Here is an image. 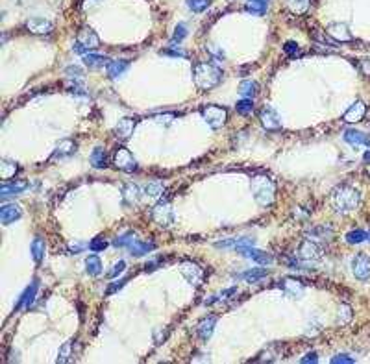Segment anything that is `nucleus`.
Here are the masks:
<instances>
[{
	"label": "nucleus",
	"instance_id": "f257e3e1",
	"mask_svg": "<svg viewBox=\"0 0 370 364\" xmlns=\"http://www.w3.org/2000/svg\"><path fill=\"white\" fill-rule=\"evenodd\" d=\"M361 204V195L356 187H350V185H341L333 189L331 192V205L335 209L337 213H350V211H356Z\"/></svg>",
	"mask_w": 370,
	"mask_h": 364
},
{
	"label": "nucleus",
	"instance_id": "f03ea898",
	"mask_svg": "<svg viewBox=\"0 0 370 364\" xmlns=\"http://www.w3.org/2000/svg\"><path fill=\"white\" fill-rule=\"evenodd\" d=\"M193 78L196 87L202 91H210L222 82V70L211 63H196L193 68Z\"/></svg>",
	"mask_w": 370,
	"mask_h": 364
},
{
	"label": "nucleus",
	"instance_id": "7ed1b4c3",
	"mask_svg": "<svg viewBox=\"0 0 370 364\" xmlns=\"http://www.w3.org/2000/svg\"><path fill=\"white\" fill-rule=\"evenodd\" d=\"M252 195L261 207H268L276 198V183L268 176H253L252 178Z\"/></svg>",
	"mask_w": 370,
	"mask_h": 364
},
{
	"label": "nucleus",
	"instance_id": "20e7f679",
	"mask_svg": "<svg viewBox=\"0 0 370 364\" xmlns=\"http://www.w3.org/2000/svg\"><path fill=\"white\" fill-rule=\"evenodd\" d=\"M200 115L207 122V126L213 128V130H220L228 122V109L222 106H215V104L200 107Z\"/></svg>",
	"mask_w": 370,
	"mask_h": 364
},
{
	"label": "nucleus",
	"instance_id": "39448f33",
	"mask_svg": "<svg viewBox=\"0 0 370 364\" xmlns=\"http://www.w3.org/2000/svg\"><path fill=\"white\" fill-rule=\"evenodd\" d=\"M100 48V39L95 30L91 28H82L78 32V37H76V43H74L73 50L76 54H89V50H97Z\"/></svg>",
	"mask_w": 370,
	"mask_h": 364
},
{
	"label": "nucleus",
	"instance_id": "423d86ee",
	"mask_svg": "<svg viewBox=\"0 0 370 364\" xmlns=\"http://www.w3.org/2000/svg\"><path fill=\"white\" fill-rule=\"evenodd\" d=\"M152 220L161 226V228H171L174 224V211H172V205L167 202V200H161L154 205L152 209Z\"/></svg>",
	"mask_w": 370,
	"mask_h": 364
},
{
	"label": "nucleus",
	"instance_id": "0eeeda50",
	"mask_svg": "<svg viewBox=\"0 0 370 364\" xmlns=\"http://www.w3.org/2000/svg\"><path fill=\"white\" fill-rule=\"evenodd\" d=\"M113 165H115V168L122 170V172H133V170H137L135 157L124 146H119L117 150H115V154H113Z\"/></svg>",
	"mask_w": 370,
	"mask_h": 364
},
{
	"label": "nucleus",
	"instance_id": "6e6552de",
	"mask_svg": "<svg viewBox=\"0 0 370 364\" xmlns=\"http://www.w3.org/2000/svg\"><path fill=\"white\" fill-rule=\"evenodd\" d=\"M180 272H181V276H183L185 279L191 283V285H195V286H200L202 283H204V279H205L204 268L200 266V264H196V262H193V261L181 262V264H180Z\"/></svg>",
	"mask_w": 370,
	"mask_h": 364
},
{
	"label": "nucleus",
	"instance_id": "1a4fd4ad",
	"mask_svg": "<svg viewBox=\"0 0 370 364\" xmlns=\"http://www.w3.org/2000/svg\"><path fill=\"white\" fill-rule=\"evenodd\" d=\"M259 120H261V126L268 131L282 130V117H280V113L274 107H263L261 113H259Z\"/></svg>",
	"mask_w": 370,
	"mask_h": 364
},
{
	"label": "nucleus",
	"instance_id": "9d476101",
	"mask_svg": "<svg viewBox=\"0 0 370 364\" xmlns=\"http://www.w3.org/2000/svg\"><path fill=\"white\" fill-rule=\"evenodd\" d=\"M352 272L359 281H368L370 279V257L366 253H357L352 261Z\"/></svg>",
	"mask_w": 370,
	"mask_h": 364
},
{
	"label": "nucleus",
	"instance_id": "9b49d317",
	"mask_svg": "<svg viewBox=\"0 0 370 364\" xmlns=\"http://www.w3.org/2000/svg\"><path fill=\"white\" fill-rule=\"evenodd\" d=\"M326 34L330 35L335 43H348V41H354V35H352L348 25H344V22H331V25H328Z\"/></svg>",
	"mask_w": 370,
	"mask_h": 364
},
{
	"label": "nucleus",
	"instance_id": "f8f14e48",
	"mask_svg": "<svg viewBox=\"0 0 370 364\" xmlns=\"http://www.w3.org/2000/svg\"><path fill=\"white\" fill-rule=\"evenodd\" d=\"M322 257V250L320 246H317L311 240H304L298 248V259H302L304 262H315Z\"/></svg>",
	"mask_w": 370,
	"mask_h": 364
},
{
	"label": "nucleus",
	"instance_id": "ddd939ff",
	"mask_svg": "<svg viewBox=\"0 0 370 364\" xmlns=\"http://www.w3.org/2000/svg\"><path fill=\"white\" fill-rule=\"evenodd\" d=\"M137 122L139 120H137L135 117L121 118V120L115 124V135H117V139H121V141H128V139L133 135V130H135Z\"/></svg>",
	"mask_w": 370,
	"mask_h": 364
},
{
	"label": "nucleus",
	"instance_id": "4468645a",
	"mask_svg": "<svg viewBox=\"0 0 370 364\" xmlns=\"http://www.w3.org/2000/svg\"><path fill=\"white\" fill-rule=\"evenodd\" d=\"M237 253H241V255H244V257H248V259H252V261L259 262V264H270V262L274 261V257L270 255V253L263 252V250H258V248H253V246L239 248Z\"/></svg>",
	"mask_w": 370,
	"mask_h": 364
},
{
	"label": "nucleus",
	"instance_id": "2eb2a0df",
	"mask_svg": "<svg viewBox=\"0 0 370 364\" xmlns=\"http://www.w3.org/2000/svg\"><path fill=\"white\" fill-rule=\"evenodd\" d=\"M26 30L34 35H47L54 30V25L49 19H41V17H34V19L26 20Z\"/></svg>",
	"mask_w": 370,
	"mask_h": 364
},
{
	"label": "nucleus",
	"instance_id": "dca6fc26",
	"mask_svg": "<svg viewBox=\"0 0 370 364\" xmlns=\"http://www.w3.org/2000/svg\"><path fill=\"white\" fill-rule=\"evenodd\" d=\"M280 286L283 288L285 294H289V296H292V298H302L304 292H306L304 283L294 279V277H283L282 281H280Z\"/></svg>",
	"mask_w": 370,
	"mask_h": 364
},
{
	"label": "nucleus",
	"instance_id": "f3484780",
	"mask_svg": "<svg viewBox=\"0 0 370 364\" xmlns=\"http://www.w3.org/2000/svg\"><path fill=\"white\" fill-rule=\"evenodd\" d=\"M22 216V209L17 204H4L0 207V222L4 226H10L11 222L19 220Z\"/></svg>",
	"mask_w": 370,
	"mask_h": 364
},
{
	"label": "nucleus",
	"instance_id": "a211bd4d",
	"mask_svg": "<svg viewBox=\"0 0 370 364\" xmlns=\"http://www.w3.org/2000/svg\"><path fill=\"white\" fill-rule=\"evenodd\" d=\"M366 113V106L365 102H361V100H357V102L352 104L348 109H346V113L342 115V122H348V124H354V122H359L363 120V117H365Z\"/></svg>",
	"mask_w": 370,
	"mask_h": 364
},
{
	"label": "nucleus",
	"instance_id": "6ab92c4d",
	"mask_svg": "<svg viewBox=\"0 0 370 364\" xmlns=\"http://www.w3.org/2000/svg\"><path fill=\"white\" fill-rule=\"evenodd\" d=\"M215 325H217V316H205L204 320H200V324L196 325V335L200 336V340H210Z\"/></svg>",
	"mask_w": 370,
	"mask_h": 364
},
{
	"label": "nucleus",
	"instance_id": "aec40b11",
	"mask_svg": "<svg viewBox=\"0 0 370 364\" xmlns=\"http://www.w3.org/2000/svg\"><path fill=\"white\" fill-rule=\"evenodd\" d=\"M28 189V183L25 180H17V181H4L2 187H0V196L2 198H8L11 195H20L22 190Z\"/></svg>",
	"mask_w": 370,
	"mask_h": 364
},
{
	"label": "nucleus",
	"instance_id": "412c9836",
	"mask_svg": "<svg viewBox=\"0 0 370 364\" xmlns=\"http://www.w3.org/2000/svg\"><path fill=\"white\" fill-rule=\"evenodd\" d=\"M141 189L135 183H126L122 187V200L126 205H137L141 202Z\"/></svg>",
	"mask_w": 370,
	"mask_h": 364
},
{
	"label": "nucleus",
	"instance_id": "4be33fe9",
	"mask_svg": "<svg viewBox=\"0 0 370 364\" xmlns=\"http://www.w3.org/2000/svg\"><path fill=\"white\" fill-rule=\"evenodd\" d=\"M344 141L352 146H361V144L370 146V137L365 135V133L359 131V130H346L344 131Z\"/></svg>",
	"mask_w": 370,
	"mask_h": 364
},
{
	"label": "nucleus",
	"instance_id": "5701e85b",
	"mask_svg": "<svg viewBox=\"0 0 370 364\" xmlns=\"http://www.w3.org/2000/svg\"><path fill=\"white\" fill-rule=\"evenodd\" d=\"M128 68H130V61L117 59V61H109V63L106 65V72H107L109 78L115 80V78H119V76H122V74L126 72Z\"/></svg>",
	"mask_w": 370,
	"mask_h": 364
},
{
	"label": "nucleus",
	"instance_id": "b1692460",
	"mask_svg": "<svg viewBox=\"0 0 370 364\" xmlns=\"http://www.w3.org/2000/svg\"><path fill=\"white\" fill-rule=\"evenodd\" d=\"M37 281H34L32 285L26 288L25 292H22V296H20V300H19V303H17V307H15V311H19V309H28L32 303H34V300H35V294H37Z\"/></svg>",
	"mask_w": 370,
	"mask_h": 364
},
{
	"label": "nucleus",
	"instance_id": "393cba45",
	"mask_svg": "<svg viewBox=\"0 0 370 364\" xmlns=\"http://www.w3.org/2000/svg\"><path fill=\"white\" fill-rule=\"evenodd\" d=\"M17 170H19V165H17L15 161H10V159L0 161V178L4 181H10Z\"/></svg>",
	"mask_w": 370,
	"mask_h": 364
},
{
	"label": "nucleus",
	"instance_id": "a878e982",
	"mask_svg": "<svg viewBox=\"0 0 370 364\" xmlns=\"http://www.w3.org/2000/svg\"><path fill=\"white\" fill-rule=\"evenodd\" d=\"M74 152H76V142L71 141V139H65V141H61L56 146L52 157H67L71 154H74Z\"/></svg>",
	"mask_w": 370,
	"mask_h": 364
},
{
	"label": "nucleus",
	"instance_id": "bb28decb",
	"mask_svg": "<svg viewBox=\"0 0 370 364\" xmlns=\"http://www.w3.org/2000/svg\"><path fill=\"white\" fill-rule=\"evenodd\" d=\"M91 165L95 166V168H106L107 166V154L102 146H97V148L91 152Z\"/></svg>",
	"mask_w": 370,
	"mask_h": 364
},
{
	"label": "nucleus",
	"instance_id": "cd10ccee",
	"mask_svg": "<svg viewBox=\"0 0 370 364\" xmlns=\"http://www.w3.org/2000/svg\"><path fill=\"white\" fill-rule=\"evenodd\" d=\"M244 8L252 15H265L268 10V0H246Z\"/></svg>",
	"mask_w": 370,
	"mask_h": 364
},
{
	"label": "nucleus",
	"instance_id": "c85d7f7f",
	"mask_svg": "<svg viewBox=\"0 0 370 364\" xmlns=\"http://www.w3.org/2000/svg\"><path fill=\"white\" fill-rule=\"evenodd\" d=\"M130 250V255H135V257H141V255H146L148 252L156 250V244L154 242H141V240H135L132 246L128 248Z\"/></svg>",
	"mask_w": 370,
	"mask_h": 364
},
{
	"label": "nucleus",
	"instance_id": "c756f323",
	"mask_svg": "<svg viewBox=\"0 0 370 364\" xmlns=\"http://www.w3.org/2000/svg\"><path fill=\"white\" fill-rule=\"evenodd\" d=\"M85 272L92 277L100 276V272H102V261H100L98 255H89V257L85 259Z\"/></svg>",
	"mask_w": 370,
	"mask_h": 364
},
{
	"label": "nucleus",
	"instance_id": "7c9ffc66",
	"mask_svg": "<svg viewBox=\"0 0 370 364\" xmlns=\"http://www.w3.org/2000/svg\"><path fill=\"white\" fill-rule=\"evenodd\" d=\"M267 276H268L267 268H252L248 272L241 274V279H244V281H248V283H258L259 279H263V277H267Z\"/></svg>",
	"mask_w": 370,
	"mask_h": 364
},
{
	"label": "nucleus",
	"instance_id": "2f4dec72",
	"mask_svg": "<svg viewBox=\"0 0 370 364\" xmlns=\"http://www.w3.org/2000/svg\"><path fill=\"white\" fill-rule=\"evenodd\" d=\"M109 59L104 58V56H98V54H85L83 56V63L87 65L89 68H100L104 65H107Z\"/></svg>",
	"mask_w": 370,
	"mask_h": 364
},
{
	"label": "nucleus",
	"instance_id": "473e14b6",
	"mask_svg": "<svg viewBox=\"0 0 370 364\" xmlns=\"http://www.w3.org/2000/svg\"><path fill=\"white\" fill-rule=\"evenodd\" d=\"M258 83L252 82V80H244V82H241V85H239V92L243 94L244 98H253L256 94H258Z\"/></svg>",
	"mask_w": 370,
	"mask_h": 364
},
{
	"label": "nucleus",
	"instance_id": "72a5a7b5",
	"mask_svg": "<svg viewBox=\"0 0 370 364\" xmlns=\"http://www.w3.org/2000/svg\"><path fill=\"white\" fill-rule=\"evenodd\" d=\"M44 240L41 237H35L34 242H32V257H34L35 262H41L44 257Z\"/></svg>",
	"mask_w": 370,
	"mask_h": 364
},
{
	"label": "nucleus",
	"instance_id": "f704fd0d",
	"mask_svg": "<svg viewBox=\"0 0 370 364\" xmlns=\"http://www.w3.org/2000/svg\"><path fill=\"white\" fill-rule=\"evenodd\" d=\"M135 233L133 231H126V233H122L121 237H117L115 240H113V246L117 248H130L133 242H135Z\"/></svg>",
	"mask_w": 370,
	"mask_h": 364
},
{
	"label": "nucleus",
	"instance_id": "c9c22d12",
	"mask_svg": "<svg viewBox=\"0 0 370 364\" xmlns=\"http://www.w3.org/2000/svg\"><path fill=\"white\" fill-rule=\"evenodd\" d=\"M145 192L150 196V198H159V196L165 192V187H163V183H161V181H157V180L156 181H150V183L146 185Z\"/></svg>",
	"mask_w": 370,
	"mask_h": 364
},
{
	"label": "nucleus",
	"instance_id": "e433bc0d",
	"mask_svg": "<svg viewBox=\"0 0 370 364\" xmlns=\"http://www.w3.org/2000/svg\"><path fill=\"white\" fill-rule=\"evenodd\" d=\"M366 238H368V233L363 231V229H356V231H350V233L346 235V242L348 244H361L365 242Z\"/></svg>",
	"mask_w": 370,
	"mask_h": 364
},
{
	"label": "nucleus",
	"instance_id": "4c0bfd02",
	"mask_svg": "<svg viewBox=\"0 0 370 364\" xmlns=\"http://www.w3.org/2000/svg\"><path fill=\"white\" fill-rule=\"evenodd\" d=\"M211 6V0H187V8L195 13H202Z\"/></svg>",
	"mask_w": 370,
	"mask_h": 364
},
{
	"label": "nucleus",
	"instance_id": "58836bf2",
	"mask_svg": "<svg viewBox=\"0 0 370 364\" xmlns=\"http://www.w3.org/2000/svg\"><path fill=\"white\" fill-rule=\"evenodd\" d=\"M309 6H311V0H291V2H289V8L298 15L306 13V11L309 10Z\"/></svg>",
	"mask_w": 370,
	"mask_h": 364
},
{
	"label": "nucleus",
	"instance_id": "ea45409f",
	"mask_svg": "<svg viewBox=\"0 0 370 364\" xmlns=\"http://www.w3.org/2000/svg\"><path fill=\"white\" fill-rule=\"evenodd\" d=\"M71 357H73V342H65V344L61 346V350H59L58 362H68Z\"/></svg>",
	"mask_w": 370,
	"mask_h": 364
},
{
	"label": "nucleus",
	"instance_id": "a19ab883",
	"mask_svg": "<svg viewBox=\"0 0 370 364\" xmlns=\"http://www.w3.org/2000/svg\"><path fill=\"white\" fill-rule=\"evenodd\" d=\"M235 109H237V113H241V115H250V113L253 111V102H252V98H243L241 102H237Z\"/></svg>",
	"mask_w": 370,
	"mask_h": 364
},
{
	"label": "nucleus",
	"instance_id": "79ce46f5",
	"mask_svg": "<svg viewBox=\"0 0 370 364\" xmlns=\"http://www.w3.org/2000/svg\"><path fill=\"white\" fill-rule=\"evenodd\" d=\"M185 37H187V26L178 25L174 30V35H172V43H181Z\"/></svg>",
	"mask_w": 370,
	"mask_h": 364
},
{
	"label": "nucleus",
	"instance_id": "37998d69",
	"mask_svg": "<svg viewBox=\"0 0 370 364\" xmlns=\"http://www.w3.org/2000/svg\"><path fill=\"white\" fill-rule=\"evenodd\" d=\"M124 270H126V262H124V261H119V262H115L111 270L107 272V277H109V279H115V277H117L119 274L124 272Z\"/></svg>",
	"mask_w": 370,
	"mask_h": 364
},
{
	"label": "nucleus",
	"instance_id": "c03bdc74",
	"mask_svg": "<svg viewBox=\"0 0 370 364\" xmlns=\"http://www.w3.org/2000/svg\"><path fill=\"white\" fill-rule=\"evenodd\" d=\"M106 248H107V242L102 237H97L95 240H91V244H89V250H91V252H104Z\"/></svg>",
	"mask_w": 370,
	"mask_h": 364
},
{
	"label": "nucleus",
	"instance_id": "a18cd8bd",
	"mask_svg": "<svg viewBox=\"0 0 370 364\" xmlns=\"http://www.w3.org/2000/svg\"><path fill=\"white\" fill-rule=\"evenodd\" d=\"M352 320V309L348 305H341L339 309V322L341 324H348Z\"/></svg>",
	"mask_w": 370,
	"mask_h": 364
},
{
	"label": "nucleus",
	"instance_id": "49530a36",
	"mask_svg": "<svg viewBox=\"0 0 370 364\" xmlns=\"http://www.w3.org/2000/svg\"><path fill=\"white\" fill-rule=\"evenodd\" d=\"M283 50H285V54L291 56V58H296L298 54H300V48H298V44L294 43V41H287L285 46H283Z\"/></svg>",
	"mask_w": 370,
	"mask_h": 364
},
{
	"label": "nucleus",
	"instance_id": "de8ad7c7",
	"mask_svg": "<svg viewBox=\"0 0 370 364\" xmlns=\"http://www.w3.org/2000/svg\"><path fill=\"white\" fill-rule=\"evenodd\" d=\"M65 74H67L68 78H73V80H82L83 78V72H82V68H80V67H67Z\"/></svg>",
	"mask_w": 370,
	"mask_h": 364
},
{
	"label": "nucleus",
	"instance_id": "09e8293b",
	"mask_svg": "<svg viewBox=\"0 0 370 364\" xmlns=\"http://www.w3.org/2000/svg\"><path fill=\"white\" fill-rule=\"evenodd\" d=\"M356 360L348 357V355H335L333 359H331V364H354Z\"/></svg>",
	"mask_w": 370,
	"mask_h": 364
},
{
	"label": "nucleus",
	"instance_id": "8fccbe9b",
	"mask_svg": "<svg viewBox=\"0 0 370 364\" xmlns=\"http://www.w3.org/2000/svg\"><path fill=\"white\" fill-rule=\"evenodd\" d=\"M128 279H130V277H124V279H119V281H115L111 286H109V288H107V294H115V292H117L119 288H122V286L126 285Z\"/></svg>",
	"mask_w": 370,
	"mask_h": 364
},
{
	"label": "nucleus",
	"instance_id": "3c124183",
	"mask_svg": "<svg viewBox=\"0 0 370 364\" xmlns=\"http://www.w3.org/2000/svg\"><path fill=\"white\" fill-rule=\"evenodd\" d=\"M161 54H165V56H180V58H187V52L183 50H161Z\"/></svg>",
	"mask_w": 370,
	"mask_h": 364
},
{
	"label": "nucleus",
	"instance_id": "603ef678",
	"mask_svg": "<svg viewBox=\"0 0 370 364\" xmlns=\"http://www.w3.org/2000/svg\"><path fill=\"white\" fill-rule=\"evenodd\" d=\"M318 360V357H317V353L315 351H311V353H307L304 359H300V362L302 364H307V362H317Z\"/></svg>",
	"mask_w": 370,
	"mask_h": 364
},
{
	"label": "nucleus",
	"instance_id": "864d4df0",
	"mask_svg": "<svg viewBox=\"0 0 370 364\" xmlns=\"http://www.w3.org/2000/svg\"><path fill=\"white\" fill-rule=\"evenodd\" d=\"M100 0H85V4H83V10H89V8H92V6H97Z\"/></svg>",
	"mask_w": 370,
	"mask_h": 364
},
{
	"label": "nucleus",
	"instance_id": "5fc2aeb1",
	"mask_svg": "<svg viewBox=\"0 0 370 364\" xmlns=\"http://www.w3.org/2000/svg\"><path fill=\"white\" fill-rule=\"evenodd\" d=\"M365 161H370V152H366V156H365Z\"/></svg>",
	"mask_w": 370,
	"mask_h": 364
},
{
	"label": "nucleus",
	"instance_id": "6e6d98bb",
	"mask_svg": "<svg viewBox=\"0 0 370 364\" xmlns=\"http://www.w3.org/2000/svg\"><path fill=\"white\" fill-rule=\"evenodd\" d=\"M368 237H370V233H368Z\"/></svg>",
	"mask_w": 370,
	"mask_h": 364
}]
</instances>
